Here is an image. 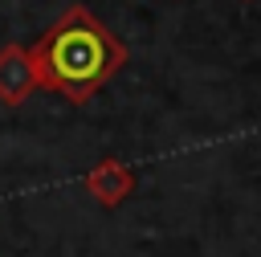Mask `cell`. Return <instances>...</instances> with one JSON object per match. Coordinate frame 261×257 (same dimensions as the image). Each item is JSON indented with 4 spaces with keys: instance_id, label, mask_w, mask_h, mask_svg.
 I'll list each match as a JSON object with an SVG mask.
<instances>
[{
    "instance_id": "1",
    "label": "cell",
    "mask_w": 261,
    "mask_h": 257,
    "mask_svg": "<svg viewBox=\"0 0 261 257\" xmlns=\"http://www.w3.org/2000/svg\"><path fill=\"white\" fill-rule=\"evenodd\" d=\"M29 57L41 90H53L73 106H86L106 82L118 78V69L126 65V45L86 4H69L29 45Z\"/></svg>"
},
{
    "instance_id": "2",
    "label": "cell",
    "mask_w": 261,
    "mask_h": 257,
    "mask_svg": "<svg viewBox=\"0 0 261 257\" xmlns=\"http://www.w3.org/2000/svg\"><path fill=\"white\" fill-rule=\"evenodd\" d=\"M33 90H41L29 45H0V102L4 106H20Z\"/></svg>"
},
{
    "instance_id": "3",
    "label": "cell",
    "mask_w": 261,
    "mask_h": 257,
    "mask_svg": "<svg viewBox=\"0 0 261 257\" xmlns=\"http://www.w3.org/2000/svg\"><path fill=\"white\" fill-rule=\"evenodd\" d=\"M86 192L102 204V208H118L122 200H130L135 192V171L122 163V159H98L86 175H82Z\"/></svg>"
}]
</instances>
